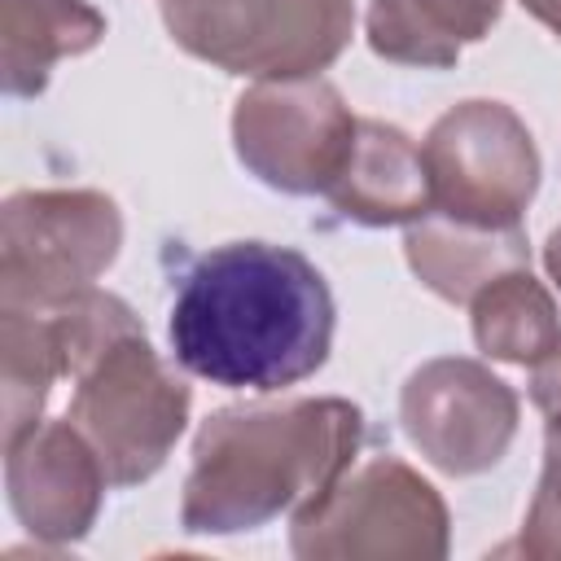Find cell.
Here are the masks:
<instances>
[{"instance_id":"d6986e66","label":"cell","mask_w":561,"mask_h":561,"mask_svg":"<svg viewBox=\"0 0 561 561\" xmlns=\"http://www.w3.org/2000/svg\"><path fill=\"white\" fill-rule=\"evenodd\" d=\"M522 9H526L530 18H539L552 35H561V0H522Z\"/></svg>"},{"instance_id":"277c9868","label":"cell","mask_w":561,"mask_h":561,"mask_svg":"<svg viewBox=\"0 0 561 561\" xmlns=\"http://www.w3.org/2000/svg\"><path fill=\"white\" fill-rule=\"evenodd\" d=\"M167 35L241 79L329 70L355 35V0H158Z\"/></svg>"},{"instance_id":"ba28073f","label":"cell","mask_w":561,"mask_h":561,"mask_svg":"<svg viewBox=\"0 0 561 561\" xmlns=\"http://www.w3.org/2000/svg\"><path fill=\"white\" fill-rule=\"evenodd\" d=\"M434 210L469 224H522L539 188V149L530 127L504 101H460L421 145Z\"/></svg>"},{"instance_id":"9a60e30c","label":"cell","mask_w":561,"mask_h":561,"mask_svg":"<svg viewBox=\"0 0 561 561\" xmlns=\"http://www.w3.org/2000/svg\"><path fill=\"white\" fill-rule=\"evenodd\" d=\"M66 377L57 324L44 307H0V416L4 443L39 425L53 381Z\"/></svg>"},{"instance_id":"4fadbf2b","label":"cell","mask_w":561,"mask_h":561,"mask_svg":"<svg viewBox=\"0 0 561 561\" xmlns=\"http://www.w3.org/2000/svg\"><path fill=\"white\" fill-rule=\"evenodd\" d=\"M105 13L88 0H0V83L4 96H39L61 57L92 53Z\"/></svg>"},{"instance_id":"9c48e42d","label":"cell","mask_w":561,"mask_h":561,"mask_svg":"<svg viewBox=\"0 0 561 561\" xmlns=\"http://www.w3.org/2000/svg\"><path fill=\"white\" fill-rule=\"evenodd\" d=\"M399 421L408 443L434 469L473 478L504 460L517 434V394L486 364L438 355L403 381Z\"/></svg>"},{"instance_id":"8992f818","label":"cell","mask_w":561,"mask_h":561,"mask_svg":"<svg viewBox=\"0 0 561 561\" xmlns=\"http://www.w3.org/2000/svg\"><path fill=\"white\" fill-rule=\"evenodd\" d=\"M123 215L96 188H22L0 206V307L66 302L118 259Z\"/></svg>"},{"instance_id":"30bf717a","label":"cell","mask_w":561,"mask_h":561,"mask_svg":"<svg viewBox=\"0 0 561 561\" xmlns=\"http://www.w3.org/2000/svg\"><path fill=\"white\" fill-rule=\"evenodd\" d=\"M105 486L110 478L70 416L39 421L4 443L9 508L44 543H79L96 526Z\"/></svg>"},{"instance_id":"ac0fdd59","label":"cell","mask_w":561,"mask_h":561,"mask_svg":"<svg viewBox=\"0 0 561 561\" xmlns=\"http://www.w3.org/2000/svg\"><path fill=\"white\" fill-rule=\"evenodd\" d=\"M530 403L543 412L548 430L561 434V337L530 364Z\"/></svg>"},{"instance_id":"52a82bcc","label":"cell","mask_w":561,"mask_h":561,"mask_svg":"<svg viewBox=\"0 0 561 561\" xmlns=\"http://www.w3.org/2000/svg\"><path fill=\"white\" fill-rule=\"evenodd\" d=\"M355 123L342 92L320 75L259 79L232 105V149L259 184L311 197L337 180Z\"/></svg>"},{"instance_id":"7a4b0ae2","label":"cell","mask_w":561,"mask_h":561,"mask_svg":"<svg viewBox=\"0 0 561 561\" xmlns=\"http://www.w3.org/2000/svg\"><path fill=\"white\" fill-rule=\"evenodd\" d=\"M364 412L351 399H285L219 408L193 434L180 526L188 535H241L302 513L355 465Z\"/></svg>"},{"instance_id":"e0dca14e","label":"cell","mask_w":561,"mask_h":561,"mask_svg":"<svg viewBox=\"0 0 561 561\" xmlns=\"http://www.w3.org/2000/svg\"><path fill=\"white\" fill-rule=\"evenodd\" d=\"M513 548L522 557L561 561V434H552V430L543 443V473H539L535 500L526 508V522H522V535Z\"/></svg>"},{"instance_id":"6da1fadb","label":"cell","mask_w":561,"mask_h":561,"mask_svg":"<svg viewBox=\"0 0 561 561\" xmlns=\"http://www.w3.org/2000/svg\"><path fill=\"white\" fill-rule=\"evenodd\" d=\"M324 272L272 241H228L202 254L171 302L175 364L224 390L272 394L324 368L333 346Z\"/></svg>"},{"instance_id":"2e32d148","label":"cell","mask_w":561,"mask_h":561,"mask_svg":"<svg viewBox=\"0 0 561 561\" xmlns=\"http://www.w3.org/2000/svg\"><path fill=\"white\" fill-rule=\"evenodd\" d=\"M469 316L478 351L500 364H535L561 337L557 302L543 289V280L530 276V267H513L486 280L473 294Z\"/></svg>"},{"instance_id":"3957f363","label":"cell","mask_w":561,"mask_h":561,"mask_svg":"<svg viewBox=\"0 0 561 561\" xmlns=\"http://www.w3.org/2000/svg\"><path fill=\"white\" fill-rule=\"evenodd\" d=\"M188 408V381L149 346L145 329H131L75 377L66 416L92 443L110 486H140L167 465Z\"/></svg>"},{"instance_id":"8fae6325","label":"cell","mask_w":561,"mask_h":561,"mask_svg":"<svg viewBox=\"0 0 561 561\" xmlns=\"http://www.w3.org/2000/svg\"><path fill=\"white\" fill-rule=\"evenodd\" d=\"M329 206L364 228H394L416 224L434 210V188L421 149L408 131L381 118H359L351 153L337 171V180L324 188Z\"/></svg>"},{"instance_id":"5b68a950","label":"cell","mask_w":561,"mask_h":561,"mask_svg":"<svg viewBox=\"0 0 561 561\" xmlns=\"http://www.w3.org/2000/svg\"><path fill=\"white\" fill-rule=\"evenodd\" d=\"M447 543L451 517L443 495L399 456L346 469L289 526V548L302 561H438Z\"/></svg>"},{"instance_id":"7c38bea8","label":"cell","mask_w":561,"mask_h":561,"mask_svg":"<svg viewBox=\"0 0 561 561\" xmlns=\"http://www.w3.org/2000/svg\"><path fill=\"white\" fill-rule=\"evenodd\" d=\"M403 254L430 294H438L443 302L469 307L486 280L530 263V241L522 224L500 228V224H469V219L430 210L416 224H408Z\"/></svg>"},{"instance_id":"ffe728a7","label":"cell","mask_w":561,"mask_h":561,"mask_svg":"<svg viewBox=\"0 0 561 561\" xmlns=\"http://www.w3.org/2000/svg\"><path fill=\"white\" fill-rule=\"evenodd\" d=\"M543 267H548L552 285L561 289V228H552V232H548V241H543Z\"/></svg>"},{"instance_id":"5bb4252c","label":"cell","mask_w":561,"mask_h":561,"mask_svg":"<svg viewBox=\"0 0 561 561\" xmlns=\"http://www.w3.org/2000/svg\"><path fill=\"white\" fill-rule=\"evenodd\" d=\"M504 0H368V48L394 66L447 70L500 22Z\"/></svg>"}]
</instances>
